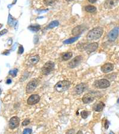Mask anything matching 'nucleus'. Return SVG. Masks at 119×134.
Masks as SVG:
<instances>
[{"mask_svg": "<svg viewBox=\"0 0 119 134\" xmlns=\"http://www.w3.org/2000/svg\"><path fill=\"white\" fill-rule=\"evenodd\" d=\"M88 1L91 3H94L97 1V0H88Z\"/></svg>", "mask_w": 119, "mask_h": 134, "instance_id": "nucleus-35", "label": "nucleus"}, {"mask_svg": "<svg viewBox=\"0 0 119 134\" xmlns=\"http://www.w3.org/2000/svg\"><path fill=\"white\" fill-rule=\"evenodd\" d=\"M109 124H110V123L109 122V121H106V124H105V128H106V129H107L108 128H109Z\"/></svg>", "mask_w": 119, "mask_h": 134, "instance_id": "nucleus-32", "label": "nucleus"}, {"mask_svg": "<svg viewBox=\"0 0 119 134\" xmlns=\"http://www.w3.org/2000/svg\"><path fill=\"white\" fill-rule=\"evenodd\" d=\"M70 86V82L68 81H61L55 85L54 88L57 92H63L67 90Z\"/></svg>", "mask_w": 119, "mask_h": 134, "instance_id": "nucleus-2", "label": "nucleus"}, {"mask_svg": "<svg viewBox=\"0 0 119 134\" xmlns=\"http://www.w3.org/2000/svg\"><path fill=\"white\" fill-rule=\"evenodd\" d=\"M79 38V36H76L75 37H72V38H69V39L65 40L64 42H63V43L65 44H72V43L75 42V41H76Z\"/></svg>", "mask_w": 119, "mask_h": 134, "instance_id": "nucleus-17", "label": "nucleus"}, {"mask_svg": "<svg viewBox=\"0 0 119 134\" xmlns=\"http://www.w3.org/2000/svg\"><path fill=\"white\" fill-rule=\"evenodd\" d=\"M1 89H0V94H1Z\"/></svg>", "mask_w": 119, "mask_h": 134, "instance_id": "nucleus-41", "label": "nucleus"}, {"mask_svg": "<svg viewBox=\"0 0 119 134\" xmlns=\"http://www.w3.org/2000/svg\"><path fill=\"white\" fill-rule=\"evenodd\" d=\"M30 119H26L24 121L22 122V125L23 126H27L28 125L30 124Z\"/></svg>", "mask_w": 119, "mask_h": 134, "instance_id": "nucleus-28", "label": "nucleus"}, {"mask_svg": "<svg viewBox=\"0 0 119 134\" xmlns=\"http://www.w3.org/2000/svg\"><path fill=\"white\" fill-rule=\"evenodd\" d=\"M103 33V29L101 27H95L88 32L87 39L89 41H94L99 39Z\"/></svg>", "mask_w": 119, "mask_h": 134, "instance_id": "nucleus-1", "label": "nucleus"}, {"mask_svg": "<svg viewBox=\"0 0 119 134\" xmlns=\"http://www.w3.org/2000/svg\"><path fill=\"white\" fill-rule=\"evenodd\" d=\"M85 10L86 11L89 12V13H94L97 10V8L93 5H88L85 7Z\"/></svg>", "mask_w": 119, "mask_h": 134, "instance_id": "nucleus-19", "label": "nucleus"}, {"mask_svg": "<svg viewBox=\"0 0 119 134\" xmlns=\"http://www.w3.org/2000/svg\"><path fill=\"white\" fill-rule=\"evenodd\" d=\"M17 72H18L17 69H13V70H10V71L9 72V74L11 75V76L13 77H15V76H17Z\"/></svg>", "mask_w": 119, "mask_h": 134, "instance_id": "nucleus-25", "label": "nucleus"}, {"mask_svg": "<svg viewBox=\"0 0 119 134\" xmlns=\"http://www.w3.org/2000/svg\"><path fill=\"white\" fill-rule=\"evenodd\" d=\"M72 53H71V52H67V53H64V54L63 55V59L65 61L68 60H69L70 58H72Z\"/></svg>", "mask_w": 119, "mask_h": 134, "instance_id": "nucleus-20", "label": "nucleus"}, {"mask_svg": "<svg viewBox=\"0 0 119 134\" xmlns=\"http://www.w3.org/2000/svg\"><path fill=\"white\" fill-rule=\"evenodd\" d=\"M54 68V63L52 61H48L44 64L42 68V73L43 75H48L53 70Z\"/></svg>", "mask_w": 119, "mask_h": 134, "instance_id": "nucleus-3", "label": "nucleus"}, {"mask_svg": "<svg viewBox=\"0 0 119 134\" xmlns=\"http://www.w3.org/2000/svg\"><path fill=\"white\" fill-rule=\"evenodd\" d=\"M32 132V130L31 129L26 128L24 129L23 132V134H31Z\"/></svg>", "mask_w": 119, "mask_h": 134, "instance_id": "nucleus-27", "label": "nucleus"}, {"mask_svg": "<svg viewBox=\"0 0 119 134\" xmlns=\"http://www.w3.org/2000/svg\"><path fill=\"white\" fill-rule=\"evenodd\" d=\"M66 1H73V0H66Z\"/></svg>", "mask_w": 119, "mask_h": 134, "instance_id": "nucleus-39", "label": "nucleus"}, {"mask_svg": "<svg viewBox=\"0 0 119 134\" xmlns=\"http://www.w3.org/2000/svg\"><path fill=\"white\" fill-rule=\"evenodd\" d=\"M119 27H114V28L111 30L110 33H109L108 37H109V39L110 41H114L116 39H117V36L119 35Z\"/></svg>", "mask_w": 119, "mask_h": 134, "instance_id": "nucleus-8", "label": "nucleus"}, {"mask_svg": "<svg viewBox=\"0 0 119 134\" xmlns=\"http://www.w3.org/2000/svg\"><path fill=\"white\" fill-rule=\"evenodd\" d=\"M2 24H1V23H0V29H1V27H2Z\"/></svg>", "mask_w": 119, "mask_h": 134, "instance_id": "nucleus-38", "label": "nucleus"}, {"mask_svg": "<svg viewBox=\"0 0 119 134\" xmlns=\"http://www.w3.org/2000/svg\"><path fill=\"white\" fill-rule=\"evenodd\" d=\"M114 69V65L111 63H106L101 67V70L104 73H109Z\"/></svg>", "mask_w": 119, "mask_h": 134, "instance_id": "nucleus-14", "label": "nucleus"}, {"mask_svg": "<svg viewBox=\"0 0 119 134\" xmlns=\"http://www.w3.org/2000/svg\"><path fill=\"white\" fill-rule=\"evenodd\" d=\"M75 129H71L70 130H69L68 131L66 132V134H75Z\"/></svg>", "mask_w": 119, "mask_h": 134, "instance_id": "nucleus-30", "label": "nucleus"}, {"mask_svg": "<svg viewBox=\"0 0 119 134\" xmlns=\"http://www.w3.org/2000/svg\"><path fill=\"white\" fill-rule=\"evenodd\" d=\"M29 29L33 32H37L40 29V26L39 25L30 26L29 27Z\"/></svg>", "mask_w": 119, "mask_h": 134, "instance_id": "nucleus-22", "label": "nucleus"}, {"mask_svg": "<svg viewBox=\"0 0 119 134\" xmlns=\"http://www.w3.org/2000/svg\"><path fill=\"white\" fill-rule=\"evenodd\" d=\"M24 52V48L23 47L22 45H20L18 48V53L19 54H23V53Z\"/></svg>", "mask_w": 119, "mask_h": 134, "instance_id": "nucleus-29", "label": "nucleus"}, {"mask_svg": "<svg viewBox=\"0 0 119 134\" xmlns=\"http://www.w3.org/2000/svg\"><path fill=\"white\" fill-rule=\"evenodd\" d=\"M58 24H59L58 21H57V20H55V21H52V22H51L49 24V25L47 27L48 29H52V28H53V27L58 26Z\"/></svg>", "mask_w": 119, "mask_h": 134, "instance_id": "nucleus-21", "label": "nucleus"}, {"mask_svg": "<svg viewBox=\"0 0 119 134\" xmlns=\"http://www.w3.org/2000/svg\"><path fill=\"white\" fill-rule=\"evenodd\" d=\"M119 0H106L104 3V7L107 9H112L118 4Z\"/></svg>", "mask_w": 119, "mask_h": 134, "instance_id": "nucleus-10", "label": "nucleus"}, {"mask_svg": "<svg viewBox=\"0 0 119 134\" xmlns=\"http://www.w3.org/2000/svg\"><path fill=\"white\" fill-rule=\"evenodd\" d=\"M6 83H7V84H10L11 83V80L10 79H8L7 80V82H6Z\"/></svg>", "mask_w": 119, "mask_h": 134, "instance_id": "nucleus-33", "label": "nucleus"}, {"mask_svg": "<svg viewBox=\"0 0 119 134\" xmlns=\"http://www.w3.org/2000/svg\"><path fill=\"white\" fill-rule=\"evenodd\" d=\"M117 103H119V98L118 100H117Z\"/></svg>", "mask_w": 119, "mask_h": 134, "instance_id": "nucleus-40", "label": "nucleus"}, {"mask_svg": "<svg viewBox=\"0 0 119 134\" xmlns=\"http://www.w3.org/2000/svg\"><path fill=\"white\" fill-rule=\"evenodd\" d=\"M94 98L92 95L90 94H86L83 95L82 98V101L85 104H89L94 101Z\"/></svg>", "mask_w": 119, "mask_h": 134, "instance_id": "nucleus-15", "label": "nucleus"}, {"mask_svg": "<svg viewBox=\"0 0 119 134\" xmlns=\"http://www.w3.org/2000/svg\"><path fill=\"white\" fill-rule=\"evenodd\" d=\"M56 0H44V3L47 5H51Z\"/></svg>", "mask_w": 119, "mask_h": 134, "instance_id": "nucleus-23", "label": "nucleus"}, {"mask_svg": "<svg viewBox=\"0 0 119 134\" xmlns=\"http://www.w3.org/2000/svg\"><path fill=\"white\" fill-rule=\"evenodd\" d=\"M98 43L94 42L92 43V44L87 45L85 47V50L86 51L87 53H91L96 51V50L98 48Z\"/></svg>", "mask_w": 119, "mask_h": 134, "instance_id": "nucleus-11", "label": "nucleus"}, {"mask_svg": "<svg viewBox=\"0 0 119 134\" xmlns=\"http://www.w3.org/2000/svg\"><path fill=\"white\" fill-rule=\"evenodd\" d=\"M38 84V81L37 79H33L30 81L27 84V86H26V92L28 94L32 93L33 92V91L36 89L37 86Z\"/></svg>", "mask_w": 119, "mask_h": 134, "instance_id": "nucleus-5", "label": "nucleus"}, {"mask_svg": "<svg viewBox=\"0 0 119 134\" xmlns=\"http://www.w3.org/2000/svg\"><path fill=\"white\" fill-rule=\"evenodd\" d=\"M39 59H40V58H39V55H33V56L30 57L28 60L29 64H30V65H34V64H36V63L39 61Z\"/></svg>", "mask_w": 119, "mask_h": 134, "instance_id": "nucleus-16", "label": "nucleus"}, {"mask_svg": "<svg viewBox=\"0 0 119 134\" xmlns=\"http://www.w3.org/2000/svg\"><path fill=\"white\" fill-rule=\"evenodd\" d=\"M40 100V97L38 94H33L29 97L27 99V103L29 105H34L38 103Z\"/></svg>", "mask_w": 119, "mask_h": 134, "instance_id": "nucleus-9", "label": "nucleus"}, {"mask_svg": "<svg viewBox=\"0 0 119 134\" xmlns=\"http://www.w3.org/2000/svg\"><path fill=\"white\" fill-rule=\"evenodd\" d=\"M82 60V57L81 55L76 56V57L74 58L72 61L68 63V67H69V68L70 69L75 68V67L78 66L79 64V63L81 62Z\"/></svg>", "mask_w": 119, "mask_h": 134, "instance_id": "nucleus-6", "label": "nucleus"}, {"mask_svg": "<svg viewBox=\"0 0 119 134\" xmlns=\"http://www.w3.org/2000/svg\"><path fill=\"white\" fill-rule=\"evenodd\" d=\"M9 53H10V52H9V51H5V52H4V53H3V54L4 55H7V54H8Z\"/></svg>", "mask_w": 119, "mask_h": 134, "instance_id": "nucleus-34", "label": "nucleus"}, {"mask_svg": "<svg viewBox=\"0 0 119 134\" xmlns=\"http://www.w3.org/2000/svg\"><path fill=\"white\" fill-rule=\"evenodd\" d=\"M7 32H8V30H7V29H3L2 31L0 32V35H2L5 34V33H7Z\"/></svg>", "mask_w": 119, "mask_h": 134, "instance_id": "nucleus-31", "label": "nucleus"}, {"mask_svg": "<svg viewBox=\"0 0 119 134\" xmlns=\"http://www.w3.org/2000/svg\"><path fill=\"white\" fill-rule=\"evenodd\" d=\"M104 106H105V104H104L103 102H100L95 106V107H94V110H95L96 112H101V111L103 110Z\"/></svg>", "mask_w": 119, "mask_h": 134, "instance_id": "nucleus-18", "label": "nucleus"}, {"mask_svg": "<svg viewBox=\"0 0 119 134\" xmlns=\"http://www.w3.org/2000/svg\"><path fill=\"white\" fill-rule=\"evenodd\" d=\"M89 112H87V111L83 110L82 112L80 113V115H81V117L83 119H86L88 118V115H89Z\"/></svg>", "mask_w": 119, "mask_h": 134, "instance_id": "nucleus-24", "label": "nucleus"}, {"mask_svg": "<svg viewBox=\"0 0 119 134\" xmlns=\"http://www.w3.org/2000/svg\"><path fill=\"white\" fill-rule=\"evenodd\" d=\"M14 22V18L12 17V16L11 15H9V18H8V24L10 25H12Z\"/></svg>", "mask_w": 119, "mask_h": 134, "instance_id": "nucleus-26", "label": "nucleus"}, {"mask_svg": "<svg viewBox=\"0 0 119 134\" xmlns=\"http://www.w3.org/2000/svg\"><path fill=\"white\" fill-rule=\"evenodd\" d=\"M109 134H114V133L113 131H110V132Z\"/></svg>", "mask_w": 119, "mask_h": 134, "instance_id": "nucleus-37", "label": "nucleus"}, {"mask_svg": "<svg viewBox=\"0 0 119 134\" xmlns=\"http://www.w3.org/2000/svg\"><path fill=\"white\" fill-rule=\"evenodd\" d=\"M77 134H83V132L82 131H79L78 132V133H77Z\"/></svg>", "mask_w": 119, "mask_h": 134, "instance_id": "nucleus-36", "label": "nucleus"}, {"mask_svg": "<svg viewBox=\"0 0 119 134\" xmlns=\"http://www.w3.org/2000/svg\"><path fill=\"white\" fill-rule=\"evenodd\" d=\"M94 87L97 88L105 89L110 87V82L108 81V80L103 79L96 81L95 82H94Z\"/></svg>", "mask_w": 119, "mask_h": 134, "instance_id": "nucleus-4", "label": "nucleus"}, {"mask_svg": "<svg viewBox=\"0 0 119 134\" xmlns=\"http://www.w3.org/2000/svg\"><path fill=\"white\" fill-rule=\"evenodd\" d=\"M87 87V85L85 83H81V84L78 85L75 88V91L77 94H80L82 92H84Z\"/></svg>", "mask_w": 119, "mask_h": 134, "instance_id": "nucleus-12", "label": "nucleus"}, {"mask_svg": "<svg viewBox=\"0 0 119 134\" xmlns=\"http://www.w3.org/2000/svg\"><path fill=\"white\" fill-rule=\"evenodd\" d=\"M20 119L17 116H14L10 119L9 121V127L10 129H16L19 126Z\"/></svg>", "mask_w": 119, "mask_h": 134, "instance_id": "nucleus-7", "label": "nucleus"}, {"mask_svg": "<svg viewBox=\"0 0 119 134\" xmlns=\"http://www.w3.org/2000/svg\"><path fill=\"white\" fill-rule=\"evenodd\" d=\"M85 30V27L83 26H78L75 27V28L72 30V34L75 35V36H79V35L81 33H82Z\"/></svg>", "mask_w": 119, "mask_h": 134, "instance_id": "nucleus-13", "label": "nucleus"}]
</instances>
